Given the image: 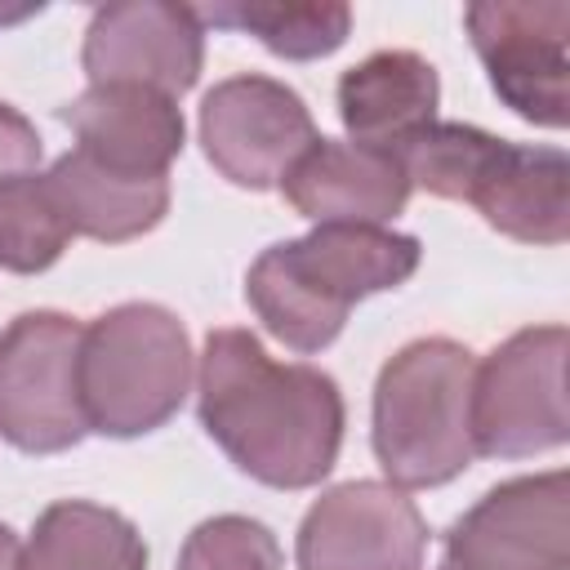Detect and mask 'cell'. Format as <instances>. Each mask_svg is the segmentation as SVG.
<instances>
[{"instance_id":"6da1fadb","label":"cell","mask_w":570,"mask_h":570,"mask_svg":"<svg viewBox=\"0 0 570 570\" xmlns=\"http://www.w3.org/2000/svg\"><path fill=\"white\" fill-rule=\"evenodd\" d=\"M196 414L209 441L258 485H321L343 445V392L334 374L303 361H272L258 334L223 325L205 334Z\"/></svg>"},{"instance_id":"7a4b0ae2","label":"cell","mask_w":570,"mask_h":570,"mask_svg":"<svg viewBox=\"0 0 570 570\" xmlns=\"http://www.w3.org/2000/svg\"><path fill=\"white\" fill-rule=\"evenodd\" d=\"M419 258V236L321 223L298 240L267 245L245 272V298L272 338L312 356L343 334L361 298L405 285Z\"/></svg>"},{"instance_id":"3957f363","label":"cell","mask_w":570,"mask_h":570,"mask_svg":"<svg viewBox=\"0 0 570 570\" xmlns=\"http://www.w3.org/2000/svg\"><path fill=\"white\" fill-rule=\"evenodd\" d=\"M396 156L410 187L472 205L508 240L566 245L570 236V160L561 147L508 142L481 125L436 120Z\"/></svg>"},{"instance_id":"277c9868","label":"cell","mask_w":570,"mask_h":570,"mask_svg":"<svg viewBox=\"0 0 570 570\" xmlns=\"http://www.w3.org/2000/svg\"><path fill=\"white\" fill-rule=\"evenodd\" d=\"M472 365L476 356L445 334L414 338L383 361L374 379L370 445L392 485L432 490L472 468Z\"/></svg>"},{"instance_id":"5b68a950","label":"cell","mask_w":570,"mask_h":570,"mask_svg":"<svg viewBox=\"0 0 570 570\" xmlns=\"http://www.w3.org/2000/svg\"><path fill=\"white\" fill-rule=\"evenodd\" d=\"M196 379L183 321L160 303H116L80 330L76 392L85 428L134 441L165 428Z\"/></svg>"},{"instance_id":"8992f818","label":"cell","mask_w":570,"mask_h":570,"mask_svg":"<svg viewBox=\"0 0 570 570\" xmlns=\"http://www.w3.org/2000/svg\"><path fill=\"white\" fill-rule=\"evenodd\" d=\"M566 325H530L472 365L468 428L476 454L534 459L566 445Z\"/></svg>"},{"instance_id":"52a82bcc","label":"cell","mask_w":570,"mask_h":570,"mask_svg":"<svg viewBox=\"0 0 570 570\" xmlns=\"http://www.w3.org/2000/svg\"><path fill=\"white\" fill-rule=\"evenodd\" d=\"M80 321L53 307L18 312L0 330V436L22 454H62L85 441L76 392Z\"/></svg>"},{"instance_id":"ba28073f","label":"cell","mask_w":570,"mask_h":570,"mask_svg":"<svg viewBox=\"0 0 570 570\" xmlns=\"http://www.w3.org/2000/svg\"><path fill=\"white\" fill-rule=\"evenodd\" d=\"M205 160L245 191L281 187L285 169L321 138L307 102L276 76L240 71L200 98Z\"/></svg>"},{"instance_id":"9c48e42d","label":"cell","mask_w":570,"mask_h":570,"mask_svg":"<svg viewBox=\"0 0 570 570\" xmlns=\"http://www.w3.org/2000/svg\"><path fill=\"white\" fill-rule=\"evenodd\" d=\"M472 49L503 107L539 129L566 125V0H485L463 9Z\"/></svg>"},{"instance_id":"30bf717a","label":"cell","mask_w":570,"mask_h":570,"mask_svg":"<svg viewBox=\"0 0 570 570\" xmlns=\"http://www.w3.org/2000/svg\"><path fill=\"white\" fill-rule=\"evenodd\" d=\"M454 570H570V476L566 468L512 476L485 490L445 530Z\"/></svg>"},{"instance_id":"8fae6325","label":"cell","mask_w":570,"mask_h":570,"mask_svg":"<svg viewBox=\"0 0 570 570\" xmlns=\"http://www.w3.org/2000/svg\"><path fill=\"white\" fill-rule=\"evenodd\" d=\"M428 521L392 481H338L298 521V570H423Z\"/></svg>"},{"instance_id":"7c38bea8","label":"cell","mask_w":570,"mask_h":570,"mask_svg":"<svg viewBox=\"0 0 570 570\" xmlns=\"http://www.w3.org/2000/svg\"><path fill=\"white\" fill-rule=\"evenodd\" d=\"M80 67L89 85H142L183 98L205 67V22L191 4L116 0L98 4L85 27Z\"/></svg>"},{"instance_id":"4fadbf2b","label":"cell","mask_w":570,"mask_h":570,"mask_svg":"<svg viewBox=\"0 0 570 570\" xmlns=\"http://www.w3.org/2000/svg\"><path fill=\"white\" fill-rule=\"evenodd\" d=\"M58 120L76 134V151L134 178H169L187 142L178 102L142 85H89L58 107Z\"/></svg>"},{"instance_id":"5bb4252c","label":"cell","mask_w":570,"mask_h":570,"mask_svg":"<svg viewBox=\"0 0 570 570\" xmlns=\"http://www.w3.org/2000/svg\"><path fill=\"white\" fill-rule=\"evenodd\" d=\"M410 178L396 151L343 142V138H316L281 178V196L294 214L321 223H361V227H387L405 200Z\"/></svg>"},{"instance_id":"9a60e30c","label":"cell","mask_w":570,"mask_h":570,"mask_svg":"<svg viewBox=\"0 0 570 570\" xmlns=\"http://www.w3.org/2000/svg\"><path fill=\"white\" fill-rule=\"evenodd\" d=\"M441 76L414 49H379L338 76V120L347 142L401 151L436 125Z\"/></svg>"},{"instance_id":"2e32d148","label":"cell","mask_w":570,"mask_h":570,"mask_svg":"<svg viewBox=\"0 0 570 570\" xmlns=\"http://www.w3.org/2000/svg\"><path fill=\"white\" fill-rule=\"evenodd\" d=\"M71 236L125 245L156 232L169 214V178H134L102 169L85 151H62L45 174Z\"/></svg>"},{"instance_id":"e0dca14e","label":"cell","mask_w":570,"mask_h":570,"mask_svg":"<svg viewBox=\"0 0 570 570\" xmlns=\"http://www.w3.org/2000/svg\"><path fill=\"white\" fill-rule=\"evenodd\" d=\"M22 570H147V543L125 512L58 499L36 517Z\"/></svg>"},{"instance_id":"ac0fdd59","label":"cell","mask_w":570,"mask_h":570,"mask_svg":"<svg viewBox=\"0 0 570 570\" xmlns=\"http://www.w3.org/2000/svg\"><path fill=\"white\" fill-rule=\"evenodd\" d=\"M200 22L209 27H232L254 36L267 53L289 58V62H312L334 53L347 31H352V9L338 0H276V4H258V0H227V4H205L196 9Z\"/></svg>"},{"instance_id":"d6986e66","label":"cell","mask_w":570,"mask_h":570,"mask_svg":"<svg viewBox=\"0 0 570 570\" xmlns=\"http://www.w3.org/2000/svg\"><path fill=\"white\" fill-rule=\"evenodd\" d=\"M71 240V227L45 183V174H22L0 183V267L18 276L49 272Z\"/></svg>"},{"instance_id":"ffe728a7","label":"cell","mask_w":570,"mask_h":570,"mask_svg":"<svg viewBox=\"0 0 570 570\" xmlns=\"http://www.w3.org/2000/svg\"><path fill=\"white\" fill-rule=\"evenodd\" d=\"M281 543L276 534L245 517V512H218L205 517L178 548L174 570H281Z\"/></svg>"},{"instance_id":"44dd1931","label":"cell","mask_w":570,"mask_h":570,"mask_svg":"<svg viewBox=\"0 0 570 570\" xmlns=\"http://www.w3.org/2000/svg\"><path fill=\"white\" fill-rule=\"evenodd\" d=\"M40 156H45V142H40L36 125L18 107L0 102V183L22 178V174H36Z\"/></svg>"},{"instance_id":"7402d4cb","label":"cell","mask_w":570,"mask_h":570,"mask_svg":"<svg viewBox=\"0 0 570 570\" xmlns=\"http://www.w3.org/2000/svg\"><path fill=\"white\" fill-rule=\"evenodd\" d=\"M0 570H22V543L4 521H0Z\"/></svg>"},{"instance_id":"603a6c76","label":"cell","mask_w":570,"mask_h":570,"mask_svg":"<svg viewBox=\"0 0 570 570\" xmlns=\"http://www.w3.org/2000/svg\"><path fill=\"white\" fill-rule=\"evenodd\" d=\"M436 570H454V566H450V561H441V566H436Z\"/></svg>"}]
</instances>
